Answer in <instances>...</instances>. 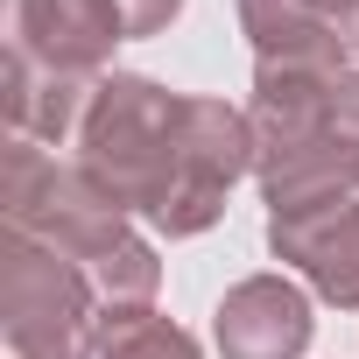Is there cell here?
<instances>
[{
    "mask_svg": "<svg viewBox=\"0 0 359 359\" xmlns=\"http://www.w3.org/2000/svg\"><path fill=\"white\" fill-rule=\"evenodd\" d=\"M78 162L120 212L148 219L169 240H191V233L219 226V212H226V191H212L191 169L184 99L162 92L155 78H134V71L99 78L85 127H78Z\"/></svg>",
    "mask_w": 359,
    "mask_h": 359,
    "instance_id": "1",
    "label": "cell"
},
{
    "mask_svg": "<svg viewBox=\"0 0 359 359\" xmlns=\"http://www.w3.org/2000/svg\"><path fill=\"white\" fill-rule=\"evenodd\" d=\"M0 212H8V233H29L43 247H57L64 261H78L85 275L106 268L134 233L127 212L85 176V162H57L36 141H8V169H0Z\"/></svg>",
    "mask_w": 359,
    "mask_h": 359,
    "instance_id": "2",
    "label": "cell"
},
{
    "mask_svg": "<svg viewBox=\"0 0 359 359\" xmlns=\"http://www.w3.org/2000/svg\"><path fill=\"white\" fill-rule=\"evenodd\" d=\"M92 275L57 247L8 233L0 240V324L15 359H99Z\"/></svg>",
    "mask_w": 359,
    "mask_h": 359,
    "instance_id": "3",
    "label": "cell"
},
{
    "mask_svg": "<svg viewBox=\"0 0 359 359\" xmlns=\"http://www.w3.org/2000/svg\"><path fill=\"white\" fill-rule=\"evenodd\" d=\"M254 176L275 219L345 205L359 191V148L324 120V127H254Z\"/></svg>",
    "mask_w": 359,
    "mask_h": 359,
    "instance_id": "4",
    "label": "cell"
},
{
    "mask_svg": "<svg viewBox=\"0 0 359 359\" xmlns=\"http://www.w3.org/2000/svg\"><path fill=\"white\" fill-rule=\"evenodd\" d=\"M0 29H8V57H29L64 78H92L127 36L113 0H0Z\"/></svg>",
    "mask_w": 359,
    "mask_h": 359,
    "instance_id": "5",
    "label": "cell"
},
{
    "mask_svg": "<svg viewBox=\"0 0 359 359\" xmlns=\"http://www.w3.org/2000/svg\"><path fill=\"white\" fill-rule=\"evenodd\" d=\"M310 296L282 275H247L226 289L212 331H219V352L226 359H303L310 345Z\"/></svg>",
    "mask_w": 359,
    "mask_h": 359,
    "instance_id": "6",
    "label": "cell"
},
{
    "mask_svg": "<svg viewBox=\"0 0 359 359\" xmlns=\"http://www.w3.org/2000/svg\"><path fill=\"white\" fill-rule=\"evenodd\" d=\"M268 247H275V261L303 268V282H310L324 303L359 310V198L268 219Z\"/></svg>",
    "mask_w": 359,
    "mask_h": 359,
    "instance_id": "7",
    "label": "cell"
},
{
    "mask_svg": "<svg viewBox=\"0 0 359 359\" xmlns=\"http://www.w3.org/2000/svg\"><path fill=\"white\" fill-rule=\"evenodd\" d=\"M240 29L254 43V64H324L345 71V36L310 0H240Z\"/></svg>",
    "mask_w": 359,
    "mask_h": 359,
    "instance_id": "8",
    "label": "cell"
},
{
    "mask_svg": "<svg viewBox=\"0 0 359 359\" xmlns=\"http://www.w3.org/2000/svg\"><path fill=\"white\" fill-rule=\"evenodd\" d=\"M8 127L22 141H64L71 127H85V106H92V78H64V71H43L29 57H8Z\"/></svg>",
    "mask_w": 359,
    "mask_h": 359,
    "instance_id": "9",
    "label": "cell"
},
{
    "mask_svg": "<svg viewBox=\"0 0 359 359\" xmlns=\"http://www.w3.org/2000/svg\"><path fill=\"white\" fill-rule=\"evenodd\" d=\"M99 359H205L184 324L155 310H106L99 317Z\"/></svg>",
    "mask_w": 359,
    "mask_h": 359,
    "instance_id": "10",
    "label": "cell"
},
{
    "mask_svg": "<svg viewBox=\"0 0 359 359\" xmlns=\"http://www.w3.org/2000/svg\"><path fill=\"white\" fill-rule=\"evenodd\" d=\"M176 8H184V0H113V15H120L127 36H155V29H169Z\"/></svg>",
    "mask_w": 359,
    "mask_h": 359,
    "instance_id": "11",
    "label": "cell"
},
{
    "mask_svg": "<svg viewBox=\"0 0 359 359\" xmlns=\"http://www.w3.org/2000/svg\"><path fill=\"white\" fill-rule=\"evenodd\" d=\"M331 127H338V134H345V141L359 148V71H352V78L338 85V99H331Z\"/></svg>",
    "mask_w": 359,
    "mask_h": 359,
    "instance_id": "12",
    "label": "cell"
},
{
    "mask_svg": "<svg viewBox=\"0 0 359 359\" xmlns=\"http://www.w3.org/2000/svg\"><path fill=\"white\" fill-rule=\"evenodd\" d=\"M338 36H345V50H352V57H359V0H352V8H345V15H338Z\"/></svg>",
    "mask_w": 359,
    "mask_h": 359,
    "instance_id": "13",
    "label": "cell"
},
{
    "mask_svg": "<svg viewBox=\"0 0 359 359\" xmlns=\"http://www.w3.org/2000/svg\"><path fill=\"white\" fill-rule=\"evenodd\" d=\"M310 8H317V15H345V8H352V0H310Z\"/></svg>",
    "mask_w": 359,
    "mask_h": 359,
    "instance_id": "14",
    "label": "cell"
}]
</instances>
